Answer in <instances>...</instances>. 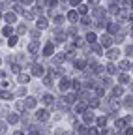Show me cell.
Here are the masks:
<instances>
[{"label": "cell", "mask_w": 133, "mask_h": 135, "mask_svg": "<svg viewBox=\"0 0 133 135\" xmlns=\"http://www.w3.org/2000/svg\"><path fill=\"white\" fill-rule=\"evenodd\" d=\"M38 25H40V28H45V26H47V23H45V19H40V23H38Z\"/></svg>", "instance_id": "14"}, {"label": "cell", "mask_w": 133, "mask_h": 135, "mask_svg": "<svg viewBox=\"0 0 133 135\" xmlns=\"http://www.w3.org/2000/svg\"><path fill=\"white\" fill-rule=\"evenodd\" d=\"M101 135H112V131H111V129H103V133H101Z\"/></svg>", "instance_id": "22"}, {"label": "cell", "mask_w": 133, "mask_h": 135, "mask_svg": "<svg viewBox=\"0 0 133 135\" xmlns=\"http://www.w3.org/2000/svg\"><path fill=\"white\" fill-rule=\"evenodd\" d=\"M13 135H23V133H21V131H15V133H13Z\"/></svg>", "instance_id": "24"}, {"label": "cell", "mask_w": 133, "mask_h": 135, "mask_svg": "<svg viewBox=\"0 0 133 135\" xmlns=\"http://www.w3.org/2000/svg\"><path fill=\"white\" fill-rule=\"evenodd\" d=\"M30 51H32V53H36V51H38V43H30V47H28Z\"/></svg>", "instance_id": "9"}, {"label": "cell", "mask_w": 133, "mask_h": 135, "mask_svg": "<svg viewBox=\"0 0 133 135\" xmlns=\"http://www.w3.org/2000/svg\"><path fill=\"white\" fill-rule=\"evenodd\" d=\"M116 135H122V133H116Z\"/></svg>", "instance_id": "25"}, {"label": "cell", "mask_w": 133, "mask_h": 135, "mask_svg": "<svg viewBox=\"0 0 133 135\" xmlns=\"http://www.w3.org/2000/svg\"><path fill=\"white\" fill-rule=\"evenodd\" d=\"M86 40H88V41H90V43H92V41H94V40H96V34H88V36H86Z\"/></svg>", "instance_id": "12"}, {"label": "cell", "mask_w": 133, "mask_h": 135, "mask_svg": "<svg viewBox=\"0 0 133 135\" xmlns=\"http://www.w3.org/2000/svg\"><path fill=\"white\" fill-rule=\"evenodd\" d=\"M0 98H2V99H9L11 96H9L8 92H0Z\"/></svg>", "instance_id": "11"}, {"label": "cell", "mask_w": 133, "mask_h": 135, "mask_svg": "<svg viewBox=\"0 0 133 135\" xmlns=\"http://www.w3.org/2000/svg\"><path fill=\"white\" fill-rule=\"evenodd\" d=\"M53 51H55V47H53L51 43H47V45H45V51H43V53H45V55L49 56V55H53Z\"/></svg>", "instance_id": "2"}, {"label": "cell", "mask_w": 133, "mask_h": 135, "mask_svg": "<svg viewBox=\"0 0 133 135\" xmlns=\"http://www.w3.org/2000/svg\"><path fill=\"white\" fill-rule=\"evenodd\" d=\"M19 81H21V83H26L28 77H26V75H19Z\"/></svg>", "instance_id": "17"}, {"label": "cell", "mask_w": 133, "mask_h": 135, "mask_svg": "<svg viewBox=\"0 0 133 135\" xmlns=\"http://www.w3.org/2000/svg\"><path fill=\"white\" fill-rule=\"evenodd\" d=\"M126 53H127V55H133V45H129V47L126 49Z\"/></svg>", "instance_id": "20"}, {"label": "cell", "mask_w": 133, "mask_h": 135, "mask_svg": "<svg viewBox=\"0 0 133 135\" xmlns=\"http://www.w3.org/2000/svg\"><path fill=\"white\" fill-rule=\"evenodd\" d=\"M105 122H107V118H103V116H101V118H97V124H99V128H103V126H105Z\"/></svg>", "instance_id": "8"}, {"label": "cell", "mask_w": 133, "mask_h": 135, "mask_svg": "<svg viewBox=\"0 0 133 135\" xmlns=\"http://www.w3.org/2000/svg\"><path fill=\"white\" fill-rule=\"evenodd\" d=\"M34 105H36V99L34 98H28L26 99V107H34Z\"/></svg>", "instance_id": "6"}, {"label": "cell", "mask_w": 133, "mask_h": 135, "mask_svg": "<svg viewBox=\"0 0 133 135\" xmlns=\"http://www.w3.org/2000/svg\"><path fill=\"white\" fill-rule=\"evenodd\" d=\"M92 51H94L96 55H99V53H101V47H99V45H94V47H92Z\"/></svg>", "instance_id": "10"}, {"label": "cell", "mask_w": 133, "mask_h": 135, "mask_svg": "<svg viewBox=\"0 0 133 135\" xmlns=\"http://www.w3.org/2000/svg\"><path fill=\"white\" fill-rule=\"evenodd\" d=\"M32 73H34V75H41V73H43V70H41L40 66H34V68H32Z\"/></svg>", "instance_id": "3"}, {"label": "cell", "mask_w": 133, "mask_h": 135, "mask_svg": "<svg viewBox=\"0 0 133 135\" xmlns=\"http://www.w3.org/2000/svg\"><path fill=\"white\" fill-rule=\"evenodd\" d=\"M66 99H68L70 103H73V101H75V96H73V94H68V98H66Z\"/></svg>", "instance_id": "13"}, {"label": "cell", "mask_w": 133, "mask_h": 135, "mask_svg": "<svg viewBox=\"0 0 133 135\" xmlns=\"http://www.w3.org/2000/svg\"><path fill=\"white\" fill-rule=\"evenodd\" d=\"M15 43H17V38H15V36L9 38V45H15Z\"/></svg>", "instance_id": "21"}, {"label": "cell", "mask_w": 133, "mask_h": 135, "mask_svg": "<svg viewBox=\"0 0 133 135\" xmlns=\"http://www.w3.org/2000/svg\"><path fill=\"white\" fill-rule=\"evenodd\" d=\"M88 135H99V131H97V129H94V128H92V129H88Z\"/></svg>", "instance_id": "15"}, {"label": "cell", "mask_w": 133, "mask_h": 135, "mask_svg": "<svg viewBox=\"0 0 133 135\" xmlns=\"http://www.w3.org/2000/svg\"><path fill=\"white\" fill-rule=\"evenodd\" d=\"M68 17H70V19H71V21H75V19H77V13H73V11H71V13H70Z\"/></svg>", "instance_id": "18"}, {"label": "cell", "mask_w": 133, "mask_h": 135, "mask_svg": "<svg viewBox=\"0 0 133 135\" xmlns=\"http://www.w3.org/2000/svg\"><path fill=\"white\" fill-rule=\"evenodd\" d=\"M109 73H116V68L112 64H109Z\"/></svg>", "instance_id": "16"}, {"label": "cell", "mask_w": 133, "mask_h": 135, "mask_svg": "<svg viewBox=\"0 0 133 135\" xmlns=\"http://www.w3.org/2000/svg\"><path fill=\"white\" fill-rule=\"evenodd\" d=\"M36 116H38V120H47V118H49V113H47L45 109H41V111L36 113Z\"/></svg>", "instance_id": "1"}, {"label": "cell", "mask_w": 133, "mask_h": 135, "mask_svg": "<svg viewBox=\"0 0 133 135\" xmlns=\"http://www.w3.org/2000/svg\"><path fill=\"white\" fill-rule=\"evenodd\" d=\"M77 133H79V135H86V133H88V129H86L85 126H79V128H77Z\"/></svg>", "instance_id": "4"}, {"label": "cell", "mask_w": 133, "mask_h": 135, "mask_svg": "<svg viewBox=\"0 0 133 135\" xmlns=\"http://www.w3.org/2000/svg\"><path fill=\"white\" fill-rule=\"evenodd\" d=\"M122 70H129V62H122Z\"/></svg>", "instance_id": "19"}, {"label": "cell", "mask_w": 133, "mask_h": 135, "mask_svg": "<svg viewBox=\"0 0 133 135\" xmlns=\"http://www.w3.org/2000/svg\"><path fill=\"white\" fill-rule=\"evenodd\" d=\"M70 84H71V83H70L68 79H64V81H62V84H60V88H62V90H66V88H70Z\"/></svg>", "instance_id": "5"}, {"label": "cell", "mask_w": 133, "mask_h": 135, "mask_svg": "<svg viewBox=\"0 0 133 135\" xmlns=\"http://www.w3.org/2000/svg\"><path fill=\"white\" fill-rule=\"evenodd\" d=\"M85 120H86V122H92V120H94V114H92V113H85Z\"/></svg>", "instance_id": "7"}, {"label": "cell", "mask_w": 133, "mask_h": 135, "mask_svg": "<svg viewBox=\"0 0 133 135\" xmlns=\"http://www.w3.org/2000/svg\"><path fill=\"white\" fill-rule=\"evenodd\" d=\"M126 135H133V128H129V129L126 131Z\"/></svg>", "instance_id": "23"}]
</instances>
